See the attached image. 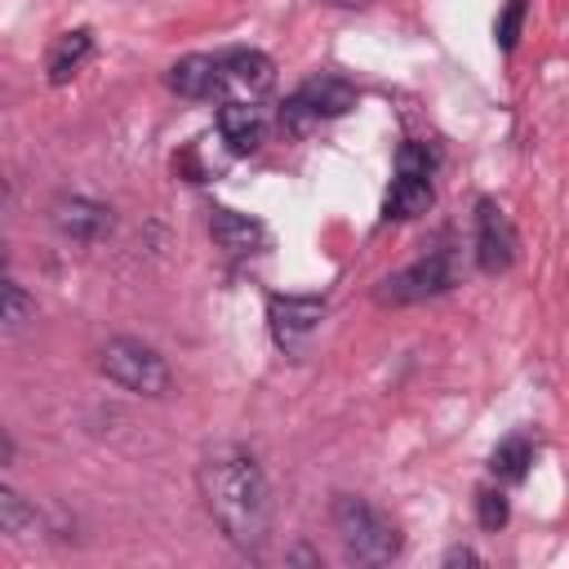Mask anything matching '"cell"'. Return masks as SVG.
Instances as JSON below:
<instances>
[{"instance_id": "d6986e66", "label": "cell", "mask_w": 569, "mask_h": 569, "mask_svg": "<svg viewBox=\"0 0 569 569\" xmlns=\"http://www.w3.org/2000/svg\"><path fill=\"white\" fill-rule=\"evenodd\" d=\"M520 22H525V0H507V9H502V18H498V44L502 49H516V36H520Z\"/></svg>"}, {"instance_id": "ba28073f", "label": "cell", "mask_w": 569, "mask_h": 569, "mask_svg": "<svg viewBox=\"0 0 569 569\" xmlns=\"http://www.w3.org/2000/svg\"><path fill=\"white\" fill-rule=\"evenodd\" d=\"M516 249H520V240H516V227L502 213V204L489 196L476 200V262H480V271H489V276L507 271L516 262Z\"/></svg>"}, {"instance_id": "8fae6325", "label": "cell", "mask_w": 569, "mask_h": 569, "mask_svg": "<svg viewBox=\"0 0 569 569\" xmlns=\"http://www.w3.org/2000/svg\"><path fill=\"white\" fill-rule=\"evenodd\" d=\"M218 133L222 142L236 151V156H249L262 147V133H267V116L253 98H222L218 107Z\"/></svg>"}, {"instance_id": "5bb4252c", "label": "cell", "mask_w": 569, "mask_h": 569, "mask_svg": "<svg viewBox=\"0 0 569 569\" xmlns=\"http://www.w3.org/2000/svg\"><path fill=\"white\" fill-rule=\"evenodd\" d=\"M93 53V31L89 27H76V31H62L53 44H49V58H44V71H49V84H67L84 58Z\"/></svg>"}, {"instance_id": "e0dca14e", "label": "cell", "mask_w": 569, "mask_h": 569, "mask_svg": "<svg viewBox=\"0 0 569 569\" xmlns=\"http://www.w3.org/2000/svg\"><path fill=\"white\" fill-rule=\"evenodd\" d=\"M507 516H511V507H507V493L502 489H480L476 493V520H480V529H502L507 525Z\"/></svg>"}, {"instance_id": "8992f818", "label": "cell", "mask_w": 569, "mask_h": 569, "mask_svg": "<svg viewBox=\"0 0 569 569\" xmlns=\"http://www.w3.org/2000/svg\"><path fill=\"white\" fill-rule=\"evenodd\" d=\"M453 284V253L449 249H431L422 253L418 262L400 267L396 276H387L378 284V302H391V307H409V302H422V298H436Z\"/></svg>"}, {"instance_id": "ffe728a7", "label": "cell", "mask_w": 569, "mask_h": 569, "mask_svg": "<svg viewBox=\"0 0 569 569\" xmlns=\"http://www.w3.org/2000/svg\"><path fill=\"white\" fill-rule=\"evenodd\" d=\"M445 565H480V556L467 547H453V551H445Z\"/></svg>"}, {"instance_id": "7402d4cb", "label": "cell", "mask_w": 569, "mask_h": 569, "mask_svg": "<svg viewBox=\"0 0 569 569\" xmlns=\"http://www.w3.org/2000/svg\"><path fill=\"white\" fill-rule=\"evenodd\" d=\"M325 4H333V9H365L369 0H325Z\"/></svg>"}, {"instance_id": "44dd1931", "label": "cell", "mask_w": 569, "mask_h": 569, "mask_svg": "<svg viewBox=\"0 0 569 569\" xmlns=\"http://www.w3.org/2000/svg\"><path fill=\"white\" fill-rule=\"evenodd\" d=\"M289 560H302V565H320V556H311V551H307V547H298V551H293V556H289Z\"/></svg>"}, {"instance_id": "4fadbf2b", "label": "cell", "mask_w": 569, "mask_h": 569, "mask_svg": "<svg viewBox=\"0 0 569 569\" xmlns=\"http://www.w3.org/2000/svg\"><path fill=\"white\" fill-rule=\"evenodd\" d=\"M169 89L178 98H222V80H218V53H187L169 67Z\"/></svg>"}, {"instance_id": "277c9868", "label": "cell", "mask_w": 569, "mask_h": 569, "mask_svg": "<svg viewBox=\"0 0 569 569\" xmlns=\"http://www.w3.org/2000/svg\"><path fill=\"white\" fill-rule=\"evenodd\" d=\"M347 107H356V84L342 80V76H333V71H325V76L302 80V84L284 98V107H280V124H284V133L302 138V133H311L320 120L342 116Z\"/></svg>"}, {"instance_id": "9c48e42d", "label": "cell", "mask_w": 569, "mask_h": 569, "mask_svg": "<svg viewBox=\"0 0 569 569\" xmlns=\"http://www.w3.org/2000/svg\"><path fill=\"white\" fill-rule=\"evenodd\" d=\"M218 80L222 98H258L262 89H271L276 67L262 49H227L218 53Z\"/></svg>"}, {"instance_id": "3957f363", "label": "cell", "mask_w": 569, "mask_h": 569, "mask_svg": "<svg viewBox=\"0 0 569 569\" xmlns=\"http://www.w3.org/2000/svg\"><path fill=\"white\" fill-rule=\"evenodd\" d=\"M98 369L116 382V387H124V391H133V396H164L169 391V365H164V356L151 347V342H142V338H111L102 351H98Z\"/></svg>"}, {"instance_id": "ac0fdd59", "label": "cell", "mask_w": 569, "mask_h": 569, "mask_svg": "<svg viewBox=\"0 0 569 569\" xmlns=\"http://www.w3.org/2000/svg\"><path fill=\"white\" fill-rule=\"evenodd\" d=\"M31 316H36V302L22 293V284H18V280H4V329H9V333H18Z\"/></svg>"}, {"instance_id": "7a4b0ae2", "label": "cell", "mask_w": 569, "mask_h": 569, "mask_svg": "<svg viewBox=\"0 0 569 569\" xmlns=\"http://www.w3.org/2000/svg\"><path fill=\"white\" fill-rule=\"evenodd\" d=\"M333 529H338L347 560H356V565H387L400 556V529L365 498L338 493L333 498Z\"/></svg>"}, {"instance_id": "52a82bcc", "label": "cell", "mask_w": 569, "mask_h": 569, "mask_svg": "<svg viewBox=\"0 0 569 569\" xmlns=\"http://www.w3.org/2000/svg\"><path fill=\"white\" fill-rule=\"evenodd\" d=\"M325 320V298L320 293H271L267 298V325L280 351H302L307 338Z\"/></svg>"}, {"instance_id": "7c38bea8", "label": "cell", "mask_w": 569, "mask_h": 569, "mask_svg": "<svg viewBox=\"0 0 569 569\" xmlns=\"http://www.w3.org/2000/svg\"><path fill=\"white\" fill-rule=\"evenodd\" d=\"M209 236H213V244H218L222 253H231V258H249V253L267 249V227H262L258 218L240 213V209H227V204H218V209L209 213Z\"/></svg>"}, {"instance_id": "2e32d148", "label": "cell", "mask_w": 569, "mask_h": 569, "mask_svg": "<svg viewBox=\"0 0 569 569\" xmlns=\"http://www.w3.org/2000/svg\"><path fill=\"white\" fill-rule=\"evenodd\" d=\"M0 529H4L9 538L36 533V507H27L22 493H13V489H0Z\"/></svg>"}, {"instance_id": "30bf717a", "label": "cell", "mask_w": 569, "mask_h": 569, "mask_svg": "<svg viewBox=\"0 0 569 569\" xmlns=\"http://www.w3.org/2000/svg\"><path fill=\"white\" fill-rule=\"evenodd\" d=\"M49 218L67 240H84V244H93V240H102L111 231V209L89 200V196H58Z\"/></svg>"}, {"instance_id": "5b68a950", "label": "cell", "mask_w": 569, "mask_h": 569, "mask_svg": "<svg viewBox=\"0 0 569 569\" xmlns=\"http://www.w3.org/2000/svg\"><path fill=\"white\" fill-rule=\"evenodd\" d=\"M431 169H436V156L427 142H405L396 151V182L387 191V218H418L431 209L436 200V187H431Z\"/></svg>"}, {"instance_id": "9a60e30c", "label": "cell", "mask_w": 569, "mask_h": 569, "mask_svg": "<svg viewBox=\"0 0 569 569\" xmlns=\"http://www.w3.org/2000/svg\"><path fill=\"white\" fill-rule=\"evenodd\" d=\"M529 462H533V440H529L525 431L498 440V449L489 453V471H493L498 480H525Z\"/></svg>"}, {"instance_id": "6da1fadb", "label": "cell", "mask_w": 569, "mask_h": 569, "mask_svg": "<svg viewBox=\"0 0 569 569\" xmlns=\"http://www.w3.org/2000/svg\"><path fill=\"white\" fill-rule=\"evenodd\" d=\"M200 493L222 538L249 556L262 551L271 529V493L258 458L240 445H222L200 462Z\"/></svg>"}]
</instances>
